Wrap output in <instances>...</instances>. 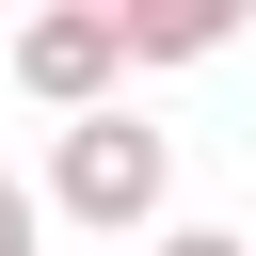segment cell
Segmentation results:
<instances>
[{
  "instance_id": "6da1fadb",
  "label": "cell",
  "mask_w": 256,
  "mask_h": 256,
  "mask_svg": "<svg viewBox=\"0 0 256 256\" xmlns=\"http://www.w3.org/2000/svg\"><path fill=\"white\" fill-rule=\"evenodd\" d=\"M160 192H176V144H160L144 112H80V128H64V160H48V208H64V224H96V240L160 224Z\"/></svg>"
},
{
  "instance_id": "277c9868",
  "label": "cell",
  "mask_w": 256,
  "mask_h": 256,
  "mask_svg": "<svg viewBox=\"0 0 256 256\" xmlns=\"http://www.w3.org/2000/svg\"><path fill=\"white\" fill-rule=\"evenodd\" d=\"M160 256H256V240H224V224H176V240H160Z\"/></svg>"
},
{
  "instance_id": "7a4b0ae2",
  "label": "cell",
  "mask_w": 256,
  "mask_h": 256,
  "mask_svg": "<svg viewBox=\"0 0 256 256\" xmlns=\"http://www.w3.org/2000/svg\"><path fill=\"white\" fill-rule=\"evenodd\" d=\"M0 64H16V96H48V112L80 128V112H112V80L144 64V32H128V16H96V0H64V16H16V32H0Z\"/></svg>"
},
{
  "instance_id": "3957f363",
  "label": "cell",
  "mask_w": 256,
  "mask_h": 256,
  "mask_svg": "<svg viewBox=\"0 0 256 256\" xmlns=\"http://www.w3.org/2000/svg\"><path fill=\"white\" fill-rule=\"evenodd\" d=\"M32 240H48V192H32V176H0V256H32Z\"/></svg>"
}]
</instances>
